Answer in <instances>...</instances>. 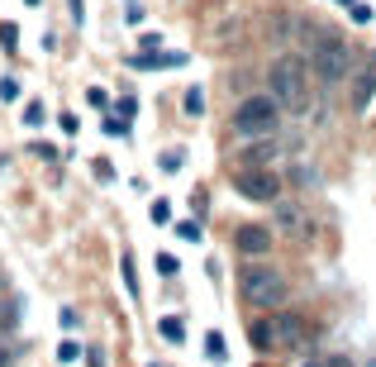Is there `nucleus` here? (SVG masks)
<instances>
[{
  "label": "nucleus",
  "instance_id": "nucleus-1",
  "mask_svg": "<svg viewBox=\"0 0 376 367\" xmlns=\"http://www.w3.org/2000/svg\"><path fill=\"white\" fill-rule=\"evenodd\" d=\"M267 91L281 101V110H310V62L296 57V52H286V57H276L267 67Z\"/></svg>",
  "mask_w": 376,
  "mask_h": 367
},
{
  "label": "nucleus",
  "instance_id": "nucleus-2",
  "mask_svg": "<svg viewBox=\"0 0 376 367\" xmlns=\"http://www.w3.org/2000/svg\"><path fill=\"white\" fill-rule=\"evenodd\" d=\"M234 134L239 138H267V134H276V124H281V101L271 96V91H262V96H243L239 105H234Z\"/></svg>",
  "mask_w": 376,
  "mask_h": 367
},
{
  "label": "nucleus",
  "instance_id": "nucleus-3",
  "mask_svg": "<svg viewBox=\"0 0 376 367\" xmlns=\"http://www.w3.org/2000/svg\"><path fill=\"white\" fill-rule=\"evenodd\" d=\"M239 291H243V301H248V305H267V310H281V301H286V277H281L271 262H243Z\"/></svg>",
  "mask_w": 376,
  "mask_h": 367
},
{
  "label": "nucleus",
  "instance_id": "nucleus-4",
  "mask_svg": "<svg viewBox=\"0 0 376 367\" xmlns=\"http://www.w3.org/2000/svg\"><path fill=\"white\" fill-rule=\"evenodd\" d=\"M310 72L324 81V86H338V81L352 72V57H348V43L338 34H319L310 43Z\"/></svg>",
  "mask_w": 376,
  "mask_h": 367
},
{
  "label": "nucleus",
  "instance_id": "nucleus-5",
  "mask_svg": "<svg viewBox=\"0 0 376 367\" xmlns=\"http://www.w3.org/2000/svg\"><path fill=\"white\" fill-rule=\"evenodd\" d=\"M305 329H310V324H305V315L271 310L267 319H257V324H253V343H257V348H271V353H276V348H296V343L305 339Z\"/></svg>",
  "mask_w": 376,
  "mask_h": 367
},
{
  "label": "nucleus",
  "instance_id": "nucleus-6",
  "mask_svg": "<svg viewBox=\"0 0 376 367\" xmlns=\"http://www.w3.org/2000/svg\"><path fill=\"white\" fill-rule=\"evenodd\" d=\"M234 191L248 201H281V177L271 167H239L234 172Z\"/></svg>",
  "mask_w": 376,
  "mask_h": 367
},
{
  "label": "nucleus",
  "instance_id": "nucleus-7",
  "mask_svg": "<svg viewBox=\"0 0 376 367\" xmlns=\"http://www.w3.org/2000/svg\"><path fill=\"white\" fill-rule=\"evenodd\" d=\"M234 248L243 258H267L271 253V229L267 224H239L234 229Z\"/></svg>",
  "mask_w": 376,
  "mask_h": 367
},
{
  "label": "nucleus",
  "instance_id": "nucleus-8",
  "mask_svg": "<svg viewBox=\"0 0 376 367\" xmlns=\"http://www.w3.org/2000/svg\"><path fill=\"white\" fill-rule=\"evenodd\" d=\"M276 157H281V148L271 143V134H267V138H253V143L239 153V167H271Z\"/></svg>",
  "mask_w": 376,
  "mask_h": 367
},
{
  "label": "nucleus",
  "instance_id": "nucleus-9",
  "mask_svg": "<svg viewBox=\"0 0 376 367\" xmlns=\"http://www.w3.org/2000/svg\"><path fill=\"white\" fill-rule=\"evenodd\" d=\"M276 229L286 238H310V220L300 206H276Z\"/></svg>",
  "mask_w": 376,
  "mask_h": 367
},
{
  "label": "nucleus",
  "instance_id": "nucleus-10",
  "mask_svg": "<svg viewBox=\"0 0 376 367\" xmlns=\"http://www.w3.org/2000/svg\"><path fill=\"white\" fill-rule=\"evenodd\" d=\"M372 96H376V72H357V77H352V105L367 110Z\"/></svg>",
  "mask_w": 376,
  "mask_h": 367
},
{
  "label": "nucleus",
  "instance_id": "nucleus-11",
  "mask_svg": "<svg viewBox=\"0 0 376 367\" xmlns=\"http://www.w3.org/2000/svg\"><path fill=\"white\" fill-rule=\"evenodd\" d=\"M186 115H190V120L205 115V91H200V86H190V91H186Z\"/></svg>",
  "mask_w": 376,
  "mask_h": 367
},
{
  "label": "nucleus",
  "instance_id": "nucleus-12",
  "mask_svg": "<svg viewBox=\"0 0 376 367\" xmlns=\"http://www.w3.org/2000/svg\"><path fill=\"white\" fill-rule=\"evenodd\" d=\"M15 324H20V301L0 305V329H15Z\"/></svg>",
  "mask_w": 376,
  "mask_h": 367
},
{
  "label": "nucleus",
  "instance_id": "nucleus-13",
  "mask_svg": "<svg viewBox=\"0 0 376 367\" xmlns=\"http://www.w3.org/2000/svg\"><path fill=\"white\" fill-rule=\"evenodd\" d=\"M162 339L181 343V319H176V315H167V319H162Z\"/></svg>",
  "mask_w": 376,
  "mask_h": 367
},
{
  "label": "nucleus",
  "instance_id": "nucleus-14",
  "mask_svg": "<svg viewBox=\"0 0 376 367\" xmlns=\"http://www.w3.org/2000/svg\"><path fill=\"white\" fill-rule=\"evenodd\" d=\"M0 43L15 52V43H20V24H10V20H5V24H0Z\"/></svg>",
  "mask_w": 376,
  "mask_h": 367
},
{
  "label": "nucleus",
  "instance_id": "nucleus-15",
  "mask_svg": "<svg viewBox=\"0 0 376 367\" xmlns=\"http://www.w3.org/2000/svg\"><path fill=\"white\" fill-rule=\"evenodd\" d=\"M15 96H20V81L5 77V81H0V101H15Z\"/></svg>",
  "mask_w": 376,
  "mask_h": 367
},
{
  "label": "nucleus",
  "instance_id": "nucleus-16",
  "mask_svg": "<svg viewBox=\"0 0 376 367\" xmlns=\"http://www.w3.org/2000/svg\"><path fill=\"white\" fill-rule=\"evenodd\" d=\"M167 215H172V206H167V201H153V220H158V224H167Z\"/></svg>",
  "mask_w": 376,
  "mask_h": 367
},
{
  "label": "nucleus",
  "instance_id": "nucleus-17",
  "mask_svg": "<svg viewBox=\"0 0 376 367\" xmlns=\"http://www.w3.org/2000/svg\"><path fill=\"white\" fill-rule=\"evenodd\" d=\"M24 124H43V105H29V110H24Z\"/></svg>",
  "mask_w": 376,
  "mask_h": 367
},
{
  "label": "nucleus",
  "instance_id": "nucleus-18",
  "mask_svg": "<svg viewBox=\"0 0 376 367\" xmlns=\"http://www.w3.org/2000/svg\"><path fill=\"white\" fill-rule=\"evenodd\" d=\"M81 15H86V10H81V0H72V20H81Z\"/></svg>",
  "mask_w": 376,
  "mask_h": 367
},
{
  "label": "nucleus",
  "instance_id": "nucleus-19",
  "mask_svg": "<svg viewBox=\"0 0 376 367\" xmlns=\"http://www.w3.org/2000/svg\"><path fill=\"white\" fill-rule=\"evenodd\" d=\"M91 367H105V358H100V353H91Z\"/></svg>",
  "mask_w": 376,
  "mask_h": 367
},
{
  "label": "nucleus",
  "instance_id": "nucleus-20",
  "mask_svg": "<svg viewBox=\"0 0 376 367\" xmlns=\"http://www.w3.org/2000/svg\"><path fill=\"white\" fill-rule=\"evenodd\" d=\"M0 367H10V353H5V348H0Z\"/></svg>",
  "mask_w": 376,
  "mask_h": 367
},
{
  "label": "nucleus",
  "instance_id": "nucleus-21",
  "mask_svg": "<svg viewBox=\"0 0 376 367\" xmlns=\"http://www.w3.org/2000/svg\"><path fill=\"white\" fill-rule=\"evenodd\" d=\"M305 367H329V363H305Z\"/></svg>",
  "mask_w": 376,
  "mask_h": 367
},
{
  "label": "nucleus",
  "instance_id": "nucleus-22",
  "mask_svg": "<svg viewBox=\"0 0 376 367\" xmlns=\"http://www.w3.org/2000/svg\"><path fill=\"white\" fill-rule=\"evenodd\" d=\"M343 5H352V0H343Z\"/></svg>",
  "mask_w": 376,
  "mask_h": 367
},
{
  "label": "nucleus",
  "instance_id": "nucleus-23",
  "mask_svg": "<svg viewBox=\"0 0 376 367\" xmlns=\"http://www.w3.org/2000/svg\"><path fill=\"white\" fill-rule=\"evenodd\" d=\"M367 367H376V363H367Z\"/></svg>",
  "mask_w": 376,
  "mask_h": 367
}]
</instances>
